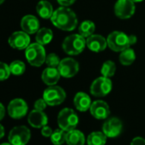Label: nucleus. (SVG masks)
I'll list each match as a JSON object with an SVG mask.
<instances>
[{
	"instance_id": "f03ea898",
	"label": "nucleus",
	"mask_w": 145,
	"mask_h": 145,
	"mask_svg": "<svg viewBox=\"0 0 145 145\" xmlns=\"http://www.w3.org/2000/svg\"><path fill=\"white\" fill-rule=\"evenodd\" d=\"M25 56L31 65L39 67L45 62V49L43 45L34 42L30 44L25 49Z\"/></svg>"
},
{
	"instance_id": "c85d7f7f",
	"label": "nucleus",
	"mask_w": 145,
	"mask_h": 145,
	"mask_svg": "<svg viewBox=\"0 0 145 145\" xmlns=\"http://www.w3.org/2000/svg\"><path fill=\"white\" fill-rule=\"evenodd\" d=\"M61 60L60 58L56 54H50L46 56L45 59V63L48 65V67H58Z\"/></svg>"
},
{
	"instance_id": "72a5a7b5",
	"label": "nucleus",
	"mask_w": 145,
	"mask_h": 145,
	"mask_svg": "<svg viewBox=\"0 0 145 145\" xmlns=\"http://www.w3.org/2000/svg\"><path fill=\"white\" fill-rule=\"evenodd\" d=\"M76 0H57L58 3L63 7H67V6H70L72 5Z\"/></svg>"
},
{
	"instance_id": "6e6552de",
	"label": "nucleus",
	"mask_w": 145,
	"mask_h": 145,
	"mask_svg": "<svg viewBox=\"0 0 145 145\" xmlns=\"http://www.w3.org/2000/svg\"><path fill=\"white\" fill-rule=\"evenodd\" d=\"M112 86L110 78L101 76L93 81L90 88V92L94 97H104L111 92Z\"/></svg>"
},
{
	"instance_id": "4468645a",
	"label": "nucleus",
	"mask_w": 145,
	"mask_h": 145,
	"mask_svg": "<svg viewBox=\"0 0 145 145\" xmlns=\"http://www.w3.org/2000/svg\"><path fill=\"white\" fill-rule=\"evenodd\" d=\"M90 112L97 120H106L110 116V109L109 105L103 100H96L92 102Z\"/></svg>"
},
{
	"instance_id": "ddd939ff",
	"label": "nucleus",
	"mask_w": 145,
	"mask_h": 145,
	"mask_svg": "<svg viewBox=\"0 0 145 145\" xmlns=\"http://www.w3.org/2000/svg\"><path fill=\"white\" fill-rule=\"evenodd\" d=\"M8 42L11 48L18 50H23L30 45V37L26 32L18 31L13 32L9 36Z\"/></svg>"
},
{
	"instance_id": "dca6fc26",
	"label": "nucleus",
	"mask_w": 145,
	"mask_h": 145,
	"mask_svg": "<svg viewBox=\"0 0 145 145\" xmlns=\"http://www.w3.org/2000/svg\"><path fill=\"white\" fill-rule=\"evenodd\" d=\"M86 46L93 52H102L108 46L107 39L98 34H93L86 39Z\"/></svg>"
},
{
	"instance_id": "b1692460",
	"label": "nucleus",
	"mask_w": 145,
	"mask_h": 145,
	"mask_svg": "<svg viewBox=\"0 0 145 145\" xmlns=\"http://www.w3.org/2000/svg\"><path fill=\"white\" fill-rule=\"evenodd\" d=\"M95 28H96L95 24L91 20H86L80 24L79 27V33L85 38V37L88 38L89 37L93 35L95 31Z\"/></svg>"
},
{
	"instance_id": "a878e982",
	"label": "nucleus",
	"mask_w": 145,
	"mask_h": 145,
	"mask_svg": "<svg viewBox=\"0 0 145 145\" xmlns=\"http://www.w3.org/2000/svg\"><path fill=\"white\" fill-rule=\"evenodd\" d=\"M67 132L59 128L53 131L52 135L50 136V141L54 145H62L66 143Z\"/></svg>"
},
{
	"instance_id": "1a4fd4ad",
	"label": "nucleus",
	"mask_w": 145,
	"mask_h": 145,
	"mask_svg": "<svg viewBox=\"0 0 145 145\" xmlns=\"http://www.w3.org/2000/svg\"><path fill=\"white\" fill-rule=\"evenodd\" d=\"M123 130L122 121L117 117L106 119L102 127V132L110 138H116L121 135Z\"/></svg>"
},
{
	"instance_id": "4be33fe9",
	"label": "nucleus",
	"mask_w": 145,
	"mask_h": 145,
	"mask_svg": "<svg viewBox=\"0 0 145 145\" xmlns=\"http://www.w3.org/2000/svg\"><path fill=\"white\" fill-rule=\"evenodd\" d=\"M53 32L49 28H41L36 33V42L41 45H46L51 42Z\"/></svg>"
},
{
	"instance_id": "412c9836",
	"label": "nucleus",
	"mask_w": 145,
	"mask_h": 145,
	"mask_svg": "<svg viewBox=\"0 0 145 145\" xmlns=\"http://www.w3.org/2000/svg\"><path fill=\"white\" fill-rule=\"evenodd\" d=\"M37 13L43 19H50L54 11L51 3L46 0H41L38 3L36 7Z\"/></svg>"
},
{
	"instance_id": "2eb2a0df",
	"label": "nucleus",
	"mask_w": 145,
	"mask_h": 145,
	"mask_svg": "<svg viewBox=\"0 0 145 145\" xmlns=\"http://www.w3.org/2000/svg\"><path fill=\"white\" fill-rule=\"evenodd\" d=\"M29 125L34 128H42L48 124V117L44 111L33 110H32L27 118Z\"/></svg>"
},
{
	"instance_id": "58836bf2",
	"label": "nucleus",
	"mask_w": 145,
	"mask_h": 145,
	"mask_svg": "<svg viewBox=\"0 0 145 145\" xmlns=\"http://www.w3.org/2000/svg\"><path fill=\"white\" fill-rule=\"evenodd\" d=\"M0 145H12L10 143H3V144H1Z\"/></svg>"
},
{
	"instance_id": "bb28decb",
	"label": "nucleus",
	"mask_w": 145,
	"mask_h": 145,
	"mask_svg": "<svg viewBox=\"0 0 145 145\" xmlns=\"http://www.w3.org/2000/svg\"><path fill=\"white\" fill-rule=\"evenodd\" d=\"M115 71H116V65L113 61L108 60L103 64V66L101 68V74L103 76L110 78L115 75Z\"/></svg>"
},
{
	"instance_id": "4c0bfd02",
	"label": "nucleus",
	"mask_w": 145,
	"mask_h": 145,
	"mask_svg": "<svg viewBox=\"0 0 145 145\" xmlns=\"http://www.w3.org/2000/svg\"><path fill=\"white\" fill-rule=\"evenodd\" d=\"M132 1H133L134 3H140V2H143L144 0H132Z\"/></svg>"
},
{
	"instance_id": "2f4dec72",
	"label": "nucleus",
	"mask_w": 145,
	"mask_h": 145,
	"mask_svg": "<svg viewBox=\"0 0 145 145\" xmlns=\"http://www.w3.org/2000/svg\"><path fill=\"white\" fill-rule=\"evenodd\" d=\"M52 133H53L52 129L48 126H44V127L41 128V134L45 138H50Z\"/></svg>"
},
{
	"instance_id": "f704fd0d",
	"label": "nucleus",
	"mask_w": 145,
	"mask_h": 145,
	"mask_svg": "<svg viewBox=\"0 0 145 145\" xmlns=\"http://www.w3.org/2000/svg\"><path fill=\"white\" fill-rule=\"evenodd\" d=\"M128 38H129V42H130V45H133L137 42L138 41V38L135 35H130L128 36Z\"/></svg>"
},
{
	"instance_id": "a211bd4d",
	"label": "nucleus",
	"mask_w": 145,
	"mask_h": 145,
	"mask_svg": "<svg viewBox=\"0 0 145 145\" xmlns=\"http://www.w3.org/2000/svg\"><path fill=\"white\" fill-rule=\"evenodd\" d=\"M91 99L90 96L83 92H79L75 94L73 99V105L80 112H85L90 110L91 105Z\"/></svg>"
},
{
	"instance_id": "f8f14e48",
	"label": "nucleus",
	"mask_w": 145,
	"mask_h": 145,
	"mask_svg": "<svg viewBox=\"0 0 145 145\" xmlns=\"http://www.w3.org/2000/svg\"><path fill=\"white\" fill-rule=\"evenodd\" d=\"M135 3L132 0H118L115 5V14L120 19H129L135 13Z\"/></svg>"
},
{
	"instance_id": "20e7f679",
	"label": "nucleus",
	"mask_w": 145,
	"mask_h": 145,
	"mask_svg": "<svg viewBox=\"0 0 145 145\" xmlns=\"http://www.w3.org/2000/svg\"><path fill=\"white\" fill-rule=\"evenodd\" d=\"M57 123L61 129L69 132L75 129L78 126L79 116L73 109L64 108L58 114Z\"/></svg>"
},
{
	"instance_id": "e433bc0d",
	"label": "nucleus",
	"mask_w": 145,
	"mask_h": 145,
	"mask_svg": "<svg viewBox=\"0 0 145 145\" xmlns=\"http://www.w3.org/2000/svg\"><path fill=\"white\" fill-rule=\"evenodd\" d=\"M4 133H5V130H4V127L0 124V139L4 136Z\"/></svg>"
},
{
	"instance_id": "aec40b11",
	"label": "nucleus",
	"mask_w": 145,
	"mask_h": 145,
	"mask_svg": "<svg viewBox=\"0 0 145 145\" xmlns=\"http://www.w3.org/2000/svg\"><path fill=\"white\" fill-rule=\"evenodd\" d=\"M85 138L84 133L77 129L67 132L66 143L68 145H85Z\"/></svg>"
},
{
	"instance_id": "f3484780",
	"label": "nucleus",
	"mask_w": 145,
	"mask_h": 145,
	"mask_svg": "<svg viewBox=\"0 0 145 145\" xmlns=\"http://www.w3.org/2000/svg\"><path fill=\"white\" fill-rule=\"evenodd\" d=\"M21 27L27 34H34L39 30V21L34 15L27 14L21 19Z\"/></svg>"
},
{
	"instance_id": "7ed1b4c3",
	"label": "nucleus",
	"mask_w": 145,
	"mask_h": 145,
	"mask_svg": "<svg viewBox=\"0 0 145 145\" xmlns=\"http://www.w3.org/2000/svg\"><path fill=\"white\" fill-rule=\"evenodd\" d=\"M86 40L79 34H73L67 37L62 42V49L69 55L79 54L85 49Z\"/></svg>"
},
{
	"instance_id": "5701e85b",
	"label": "nucleus",
	"mask_w": 145,
	"mask_h": 145,
	"mask_svg": "<svg viewBox=\"0 0 145 145\" xmlns=\"http://www.w3.org/2000/svg\"><path fill=\"white\" fill-rule=\"evenodd\" d=\"M108 137L103 132H92L86 138L87 145H105Z\"/></svg>"
},
{
	"instance_id": "9b49d317",
	"label": "nucleus",
	"mask_w": 145,
	"mask_h": 145,
	"mask_svg": "<svg viewBox=\"0 0 145 145\" xmlns=\"http://www.w3.org/2000/svg\"><path fill=\"white\" fill-rule=\"evenodd\" d=\"M28 110L27 104L22 99H15L9 103L8 113L13 119H21L24 117Z\"/></svg>"
},
{
	"instance_id": "39448f33",
	"label": "nucleus",
	"mask_w": 145,
	"mask_h": 145,
	"mask_svg": "<svg viewBox=\"0 0 145 145\" xmlns=\"http://www.w3.org/2000/svg\"><path fill=\"white\" fill-rule=\"evenodd\" d=\"M108 46L115 52H122L130 47L128 36L122 31H113L107 38Z\"/></svg>"
},
{
	"instance_id": "393cba45",
	"label": "nucleus",
	"mask_w": 145,
	"mask_h": 145,
	"mask_svg": "<svg viewBox=\"0 0 145 145\" xmlns=\"http://www.w3.org/2000/svg\"><path fill=\"white\" fill-rule=\"evenodd\" d=\"M120 62L123 65H131L136 59V54L133 49L128 48L120 54Z\"/></svg>"
},
{
	"instance_id": "cd10ccee",
	"label": "nucleus",
	"mask_w": 145,
	"mask_h": 145,
	"mask_svg": "<svg viewBox=\"0 0 145 145\" xmlns=\"http://www.w3.org/2000/svg\"><path fill=\"white\" fill-rule=\"evenodd\" d=\"M9 66L10 73L14 76H21L26 71V65L21 60H15Z\"/></svg>"
},
{
	"instance_id": "c9c22d12",
	"label": "nucleus",
	"mask_w": 145,
	"mask_h": 145,
	"mask_svg": "<svg viewBox=\"0 0 145 145\" xmlns=\"http://www.w3.org/2000/svg\"><path fill=\"white\" fill-rule=\"evenodd\" d=\"M5 116V108L3 106V105L2 103H0V121H2L3 119Z\"/></svg>"
},
{
	"instance_id": "0eeeda50",
	"label": "nucleus",
	"mask_w": 145,
	"mask_h": 145,
	"mask_svg": "<svg viewBox=\"0 0 145 145\" xmlns=\"http://www.w3.org/2000/svg\"><path fill=\"white\" fill-rule=\"evenodd\" d=\"M31 138V132L25 126L13 127L9 133V143L12 145H26Z\"/></svg>"
},
{
	"instance_id": "ea45409f",
	"label": "nucleus",
	"mask_w": 145,
	"mask_h": 145,
	"mask_svg": "<svg viewBox=\"0 0 145 145\" xmlns=\"http://www.w3.org/2000/svg\"><path fill=\"white\" fill-rule=\"evenodd\" d=\"M4 1H5V0H0V5H1V4H2V3L4 2Z\"/></svg>"
},
{
	"instance_id": "f257e3e1",
	"label": "nucleus",
	"mask_w": 145,
	"mask_h": 145,
	"mask_svg": "<svg viewBox=\"0 0 145 145\" xmlns=\"http://www.w3.org/2000/svg\"><path fill=\"white\" fill-rule=\"evenodd\" d=\"M50 20L56 27L66 31H73L78 24L75 13L67 7L58 8L56 11H54Z\"/></svg>"
},
{
	"instance_id": "7c9ffc66",
	"label": "nucleus",
	"mask_w": 145,
	"mask_h": 145,
	"mask_svg": "<svg viewBox=\"0 0 145 145\" xmlns=\"http://www.w3.org/2000/svg\"><path fill=\"white\" fill-rule=\"evenodd\" d=\"M47 105H47V103L45 102V100L44 99H38L34 103V109L35 110H38L44 111L46 109Z\"/></svg>"
},
{
	"instance_id": "423d86ee",
	"label": "nucleus",
	"mask_w": 145,
	"mask_h": 145,
	"mask_svg": "<svg viewBox=\"0 0 145 145\" xmlns=\"http://www.w3.org/2000/svg\"><path fill=\"white\" fill-rule=\"evenodd\" d=\"M43 99L48 105L56 106L64 102L66 99V93L63 88L59 86H49L43 93Z\"/></svg>"
},
{
	"instance_id": "9d476101",
	"label": "nucleus",
	"mask_w": 145,
	"mask_h": 145,
	"mask_svg": "<svg viewBox=\"0 0 145 145\" xmlns=\"http://www.w3.org/2000/svg\"><path fill=\"white\" fill-rule=\"evenodd\" d=\"M61 76L65 78L73 77L79 70V65L78 61L72 58H65L61 60L57 67Z\"/></svg>"
},
{
	"instance_id": "6ab92c4d",
	"label": "nucleus",
	"mask_w": 145,
	"mask_h": 145,
	"mask_svg": "<svg viewBox=\"0 0 145 145\" xmlns=\"http://www.w3.org/2000/svg\"><path fill=\"white\" fill-rule=\"evenodd\" d=\"M61 77L60 72L56 67H47L44 70L41 75L42 81L48 86L56 85Z\"/></svg>"
},
{
	"instance_id": "c756f323",
	"label": "nucleus",
	"mask_w": 145,
	"mask_h": 145,
	"mask_svg": "<svg viewBox=\"0 0 145 145\" xmlns=\"http://www.w3.org/2000/svg\"><path fill=\"white\" fill-rule=\"evenodd\" d=\"M10 74L11 73L9 70V66L7 64L0 61V82L8 79Z\"/></svg>"
},
{
	"instance_id": "473e14b6",
	"label": "nucleus",
	"mask_w": 145,
	"mask_h": 145,
	"mask_svg": "<svg viewBox=\"0 0 145 145\" xmlns=\"http://www.w3.org/2000/svg\"><path fill=\"white\" fill-rule=\"evenodd\" d=\"M130 145H145V138L142 137H136L132 140Z\"/></svg>"
}]
</instances>
